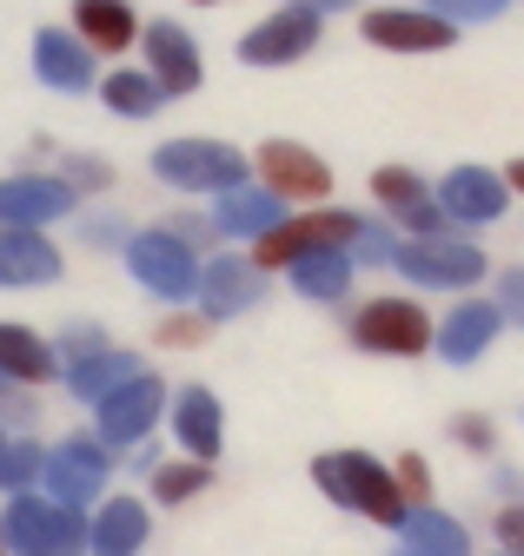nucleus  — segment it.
Instances as JSON below:
<instances>
[{
	"label": "nucleus",
	"mask_w": 524,
	"mask_h": 556,
	"mask_svg": "<svg viewBox=\"0 0 524 556\" xmlns=\"http://www.w3.org/2000/svg\"><path fill=\"white\" fill-rule=\"evenodd\" d=\"M74 34L93 53H126L140 40V14H134V0H74Z\"/></svg>",
	"instance_id": "nucleus-21"
},
{
	"label": "nucleus",
	"mask_w": 524,
	"mask_h": 556,
	"mask_svg": "<svg viewBox=\"0 0 524 556\" xmlns=\"http://www.w3.org/2000/svg\"><path fill=\"white\" fill-rule=\"evenodd\" d=\"M93 352H107L100 325H67V331H60V371H67V365H80V358H93Z\"/></svg>",
	"instance_id": "nucleus-31"
},
{
	"label": "nucleus",
	"mask_w": 524,
	"mask_h": 556,
	"mask_svg": "<svg viewBox=\"0 0 524 556\" xmlns=\"http://www.w3.org/2000/svg\"><path fill=\"white\" fill-rule=\"evenodd\" d=\"M399 265L412 286H445V292H458V286H478L485 278V252L472 245V239H451V232H438V239H412V245H399Z\"/></svg>",
	"instance_id": "nucleus-6"
},
{
	"label": "nucleus",
	"mask_w": 524,
	"mask_h": 556,
	"mask_svg": "<svg viewBox=\"0 0 524 556\" xmlns=\"http://www.w3.org/2000/svg\"><path fill=\"white\" fill-rule=\"evenodd\" d=\"M153 179L179 192H233L246 186V153L226 139H166V147H153Z\"/></svg>",
	"instance_id": "nucleus-2"
},
{
	"label": "nucleus",
	"mask_w": 524,
	"mask_h": 556,
	"mask_svg": "<svg viewBox=\"0 0 524 556\" xmlns=\"http://www.w3.org/2000/svg\"><path fill=\"white\" fill-rule=\"evenodd\" d=\"M0 444H8V438H0Z\"/></svg>",
	"instance_id": "nucleus-44"
},
{
	"label": "nucleus",
	"mask_w": 524,
	"mask_h": 556,
	"mask_svg": "<svg viewBox=\"0 0 524 556\" xmlns=\"http://www.w3.org/2000/svg\"><path fill=\"white\" fill-rule=\"evenodd\" d=\"M252 166H259V186H266L273 199L312 205V199L333 192V166H325L312 147H299V139H266V147L252 153Z\"/></svg>",
	"instance_id": "nucleus-7"
},
{
	"label": "nucleus",
	"mask_w": 524,
	"mask_h": 556,
	"mask_svg": "<svg viewBox=\"0 0 524 556\" xmlns=\"http://www.w3.org/2000/svg\"><path fill=\"white\" fill-rule=\"evenodd\" d=\"M279 219H286V199H273L266 186H233L213 205V232L220 239H266Z\"/></svg>",
	"instance_id": "nucleus-19"
},
{
	"label": "nucleus",
	"mask_w": 524,
	"mask_h": 556,
	"mask_svg": "<svg viewBox=\"0 0 524 556\" xmlns=\"http://www.w3.org/2000/svg\"><path fill=\"white\" fill-rule=\"evenodd\" d=\"M504 199H511V186L485 166H451L445 186H438V205H445L451 226H491L504 213Z\"/></svg>",
	"instance_id": "nucleus-17"
},
{
	"label": "nucleus",
	"mask_w": 524,
	"mask_h": 556,
	"mask_svg": "<svg viewBox=\"0 0 524 556\" xmlns=\"http://www.w3.org/2000/svg\"><path fill=\"white\" fill-rule=\"evenodd\" d=\"M0 543L14 556H87V517L80 510H60L34 491L8 497V517H0Z\"/></svg>",
	"instance_id": "nucleus-1"
},
{
	"label": "nucleus",
	"mask_w": 524,
	"mask_h": 556,
	"mask_svg": "<svg viewBox=\"0 0 524 556\" xmlns=\"http://www.w3.org/2000/svg\"><path fill=\"white\" fill-rule=\"evenodd\" d=\"M286 8H305V14H346V8H359V0H286Z\"/></svg>",
	"instance_id": "nucleus-40"
},
{
	"label": "nucleus",
	"mask_w": 524,
	"mask_h": 556,
	"mask_svg": "<svg viewBox=\"0 0 524 556\" xmlns=\"http://www.w3.org/2000/svg\"><path fill=\"white\" fill-rule=\"evenodd\" d=\"M498 325H504V312L498 305H485V299H465L451 318H445V331H438V352L451 358V365H472L485 344L498 338Z\"/></svg>",
	"instance_id": "nucleus-23"
},
{
	"label": "nucleus",
	"mask_w": 524,
	"mask_h": 556,
	"mask_svg": "<svg viewBox=\"0 0 524 556\" xmlns=\"http://www.w3.org/2000/svg\"><path fill=\"white\" fill-rule=\"evenodd\" d=\"M207 483H213V464H192V457L186 464H160L153 470V497L160 504H186V497H200Z\"/></svg>",
	"instance_id": "nucleus-28"
},
{
	"label": "nucleus",
	"mask_w": 524,
	"mask_h": 556,
	"mask_svg": "<svg viewBox=\"0 0 524 556\" xmlns=\"http://www.w3.org/2000/svg\"><path fill=\"white\" fill-rule=\"evenodd\" d=\"M100 100H107V113H120V119H147L166 93L153 87V74H140V66H113V74L100 80Z\"/></svg>",
	"instance_id": "nucleus-26"
},
{
	"label": "nucleus",
	"mask_w": 524,
	"mask_h": 556,
	"mask_svg": "<svg viewBox=\"0 0 524 556\" xmlns=\"http://www.w3.org/2000/svg\"><path fill=\"white\" fill-rule=\"evenodd\" d=\"M34 74H40L53 93H87V87H100L93 47H87L74 27H40V34H34Z\"/></svg>",
	"instance_id": "nucleus-15"
},
{
	"label": "nucleus",
	"mask_w": 524,
	"mask_h": 556,
	"mask_svg": "<svg viewBox=\"0 0 524 556\" xmlns=\"http://www.w3.org/2000/svg\"><path fill=\"white\" fill-rule=\"evenodd\" d=\"M352 258H365V265H391V258H399V245H391L385 232H372V226H365V232H359V245H352Z\"/></svg>",
	"instance_id": "nucleus-35"
},
{
	"label": "nucleus",
	"mask_w": 524,
	"mask_h": 556,
	"mask_svg": "<svg viewBox=\"0 0 524 556\" xmlns=\"http://www.w3.org/2000/svg\"><path fill=\"white\" fill-rule=\"evenodd\" d=\"M312 477H319V491H333L339 504H352V510H365V517H378V523H406V517H412L406 497H399V483H391L372 457H359V451L319 457Z\"/></svg>",
	"instance_id": "nucleus-3"
},
{
	"label": "nucleus",
	"mask_w": 524,
	"mask_h": 556,
	"mask_svg": "<svg viewBox=\"0 0 524 556\" xmlns=\"http://www.w3.org/2000/svg\"><path fill=\"white\" fill-rule=\"evenodd\" d=\"M259 292H266V271H259L252 258H213L200 265V318H239L259 305Z\"/></svg>",
	"instance_id": "nucleus-16"
},
{
	"label": "nucleus",
	"mask_w": 524,
	"mask_h": 556,
	"mask_svg": "<svg viewBox=\"0 0 524 556\" xmlns=\"http://www.w3.org/2000/svg\"><path fill=\"white\" fill-rule=\"evenodd\" d=\"M67 271L60 265V245L27 232V226H0V286L21 292V286H53V278Z\"/></svg>",
	"instance_id": "nucleus-18"
},
{
	"label": "nucleus",
	"mask_w": 524,
	"mask_h": 556,
	"mask_svg": "<svg viewBox=\"0 0 524 556\" xmlns=\"http://www.w3.org/2000/svg\"><path fill=\"white\" fill-rule=\"evenodd\" d=\"M60 179L74 192H100V186H113V166L107 160H60Z\"/></svg>",
	"instance_id": "nucleus-33"
},
{
	"label": "nucleus",
	"mask_w": 524,
	"mask_h": 556,
	"mask_svg": "<svg viewBox=\"0 0 524 556\" xmlns=\"http://www.w3.org/2000/svg\"><path fill=\"white\" fill-rule=\"evenodd\" d=\"M451 438H458V444H472V451H491V425H485V417H458Z\"/></svg>",
	"instance_id": "nucleus-37"
},
{
	"label": "nucleus",
	"mask_w": 524,
	"mask_h": 556,
	"mask_svg": "<svg viewBox=\"0 0 524 556\" xmlns=\"http://www.w3.org/2000/svg\"><path fill=\"white\" fill-rule=\"evenodd\" d=\"M372 192H378L385 213H399V226H406L412 239H438V232L451 226L445 205H438V192H432L412 166H378V173H372Z\"/></svg>",
	"instance_id": "nucleus-13"
},
{
	"label": "nucleus",
	"mask_w": 524,
	"mask_h": 556,
	"mask_svg": "<svg viewBox=\"0 0 524 556\" xmlns=\"http://www.w3.org/2000/svg\"><path fill=\"white\" fill-rule=\"evenodd\" d=\"M173 438L186 444V457L192 464H213L220 457V444H226V417H220V397L213 391H179V404H173Z\"/></svg>",
	"instance_id": "nucleus-20"
},
{
	"label": "nucleus",
	"mask_w": 524,
	"mask_h": 556,
	"mask_svg": "<svg viewBox=\"0 0 524 556\" xmlns=\"http://www.w3.org/2000/svg\"><path fill=\"white\" fill-rule=\"evenodd\" d=\"M192 8H220V0H192Z\"/></svg>",
	"instance_id": "nucleus-42"
},
{
	"label": "nucleus",
	"mask_w": 524,
	"mask_h": 556,
	"mask_svg": "<svg viewBox=\"0 0 524 556\" xmlns=\"http://www.w3.org/2000/svg\"><path fill=\"white\" fill-rule=\"evenodd\" d=\"M47 504L60 510H80V504H100V483H107V451L93 438H67L60 451H47Z\"/></svg>",
	"instance_id": "nucleus-12"
},
{
	"label": "nucleus",
	"mask_w": 524,
	"mask_h": 556,
	"mask_svg": "<svg viewBox=\"0 0 524 556\" xmlns=\"http://www.w3.org/2000/svg\"><path fill=\"white\" fill-rule=\"evenodd\" d=\"M126 265H134V278H140L153 299H166V305H179V299L200 292V258H192V245L173 239L166 226L126 239Z\"/></svg>",
	"instance_id": "nucleus-4"
},
{
	"label": "nucleus",
	"mask_w": 524,
	"mask_h": 556,
	"mask_svg": "<svg viewBox=\"0 0 524 556\" xmlns=\"http://www.w3.org/2000/svg\"><path fill=\"white\" fill-rule=\"evenodd\" d=\"M53 371H60V352H53L40 331L0 325V378H8V384H47Z\"/></svg>",
	"instance_id": "nucleus-24"
},
{
	"label": "nucleus",
	"mask_w": 524,
	"mask_h": 556,
	"mask_svg": "<svg viewBox=\"0 0 524 556\" xmlns=\"http://www.w3.org/2000/svg\"><path fill=\"white\" fill-rule=\"evenodd\" d=\"M113 239H126L120 219H87V245H113Z\"/></svg>",
	"instance_id": "nucleus-38"
},
{
	"label": "nucleus",
	"mask_w": 524,
	"mask_h": 556,
	"mask_svg": "<svg viewBox=\"0 0 524 556\" xmlns=\"http://www.w3.org/2000/svg\"><path fill=\"white\" fill-rule=\"evenodd\" d=\"M498 312L524 325V265H517V271H504V299H498Z\"/></svg>",
	"instance_id": "nucleus-36"
},
{
	"label": "nucleus",
	"mask_w": 524,
	"mask_h": 556,
	"mask_svg": "<svg viewBox=\"0 0 524 556\" xmlns=\"http://www.w3.org/2000/svg\"><path fill=\"white\" fill-rule=\"evenodd\" d=\"M140 543H147V504L134 497L100 504V517L87 523V556H140Z\"/></svg>",
	"instance_id": "nucleus-22"
},
{
	"label": "nucleus",
	"mask_w": 524,
	"mask_h": 556,
	"mask_svg": "<svg viewBox=\"0 0 524 556\" xmlns=\"http://www.w3.org/2000/svg\"><path fill=\"white\" fill-rule=\"evenodd\" d=\"M292 286H299L305 299H339V292L352 286V252H305V258L292 265Z\"/></svg>",
	"instance_id": "nucleus-27"
},
{
	"label": "nucleus",
	"mask_w": 524,
	"mask_h": 556,
	"mask_svg": "<svg viewBox=\"0 0 524 556\" xmlns=\"http://www.w3.org/2000/svg\"><path fill=\"white\" fill-rule=\"evenodd\" d=\"M406 530H412V549L419 556H465V530L445 523V517H432V510L406 517Z\"/></svg>",
	"instance_id": "nucleus-29"
},
{
	"label": "nucleus",
	"mask_w": 524,
	"mask_h": 556,
	"mask_svg": "<svg viewBox=\"0 0 524 556\" xmlns=\"http://www.w3.org/2000/svg\"><path fill=\"white\" fill-rule=\"evenodd\" d=\"M319 34H325L319 14H305V8H273L259 27L239 34V60H246V66H292V60H305V53L319 47Z\"/></svg>",
	"instance_id": "nucleus-9"
},
{
	"label": "nucleus",
	"mask_w": 524,
	"mask_h": 556,
	"mask_svg": "<svg viewBox=\"0 0 524 556\" xmlns=\"http://www.w3.org/2000/svg\"><path fill=\"white\" fill-rule=\"evenodd\" d=\"M391 483H399V497H406V504H425V497H432V477H425L419 457H406L399 470H391Z\"/></svg>",
	"instance_id": "nucleus-34"
},
{
	"label": "nucleus",
	"mask_w": 524,
	"mask_h": 556,
	"mask_svg": "<svg viewBox=\"0 0 524 556\" xmlns=\"http://www.w3.org/2000/svg\"><path fill=\"white\" fill-rule=\"evenodd\" d=\"M511 0H432V14L438 21H451V27H465V21H491V14H504Z\"/></svg>",
	"instance_id": "nucleus-32"
},
{
	"label": "nucleus",
	"mask_w": 524,
	"mask_h": 556,
	"mask_svg": "<svg viewBox=\"0 0 524 556\" xmlns=\"http://www.w3.org/2000/svg\"><path fill=\"white\" fill-rule=\"evenodd\" d=\"M40 470H47V457L34 444H0V483H8V491H27Z\"/></svg>",
	"instance_id": "nucleus-30"
},
{
	"label": "nucleus",
	"mask_w": 524,
	"mask_h": 556,
	"mask_svg": "<svg viewBox=\"0 0 524 556\" xmlns=\"http://www.w3.org/2000/svg\"><path fill=\"white\" fill-rule=\"evenodd\" d=\"M74 205H80V192L60 173H14V179H0V226L47 232L53 219H67Z\"/></svg>",
	"instance_id": "nucleus-10"
},
{
	"label": "nucleus",
	"mask_w": 524,
	"mask_h": 556,
	"mask_svg": "<svg viewBox=\"0 0 524 556\" xmlns=\"http://www.w3.org/2000/svg\"><path fill=\"white\" fill-rule=\"evenodd\" d=\"M60 378H67V391L74 397H107V391H120L126 378H140V358L134 352H113V344H107V352H93V358H80V365H67V371H60Z\"/></svg>",
	"instance_id": "nucleus-25"
},
{
	"label": "nucleus",
	"mask_w": 524,
	"mask_h": 556,
	"mask_svg": "<svg viewBox=\"0 0 524 556\" xmlns=\"http://www.w3.org/2000/svg\"><path fill=\"white\" fill-rule=\"evenodd\" d=\"M0 556H8V543H0Z\"/></svg>",
	"instance_id": "nucleus-43"
},
{
	"label": "nucleus",
	"mask_w": 524,
	"mask_h": 556,
	"mask_svg": "<svg viewBox=\"0 0 524 556\" xmlns=\"http://www.w3.org/2000/svg\"><path fill=\"white\" fill-rule=\"evenodd\" d=\"M498 179H504V186H511V192H524V160H511V166H504V173H498Z\"/></svg>",
	"instance_id": "nucleus-41"
},
{
	"label": "nucleus",
	"mask_w": 524,
	"mask_h": 556,
	"mask_svg": "<svg viewBox=\"0 0 524 556\" xmlns=\"http://www.w3.org/2000/svg\"><path fill=\"white\" fill-rule=\"evenodd\" d=\"M140 47H147V74L166 100H186L207 80V60H200V47H192V34L179 21H140Z\"/></svg>",
	"instance_id": "nucleus-8"
},
{
	"label": "nucleus",
	"mask_w": 524,
	"mask_h": 556,
	"mask_svg": "<svg viewBox=\"0 0 524 556\" xmlns=\"http://www.w3.org/2000/svg\"><path fill=\"white\" fill-rule=\"evenodd\" d=\"M359 34H365L372 47H385V53H445V47L458 40V27L438 21L432 8H372V14L359 21Z\"/></svg>",
	"instance_id": "nucleus-11"
},
{
	"label": "nucleus",
	"mask_w": 524,
	"mask_h": 556,
	"mask_svg": "<svg viewBox=\"0 0 524 556\" xmlns=\"http://www.w3.org/2000/svg\"><path fill=\"white\" fill-rule=\"evenodd\" d=\"M192 344V338H200V318H173V325H160V344Z\"/></svg>",
	"instance_id": "nucleus-39"
},
{
	"label": "nucleus",
	"mask_w": 524,
	"mask_h": 556,
	"mask_svg": "<svg viewBox=\"0 0 524 556\" xmlns=\"http://www.w3.org/2000/svg\"><path fill=\"white\" fill-rule=\"evenodd\" d=\"M166 410V391H160V378H126L120 391H107L100 397V444H140L147 431H153V417Z\"/></svg>",
	"instance_id": "nucleus-14"
},
{
	"label": "nucleus",
	"mask_w": 524,
	"mask_h": 556,
	"mask_svg": "<svg viewBox=\"0 0 524 556\" xmlns=\"http://www.w3.org/2000/svg\"><path fill=\"white\" fill-rule=\"evenodd\" d=\"M352 344L378 352V358H419V352H432V318L412 299H372L352 312Z\"/></svg>",
	"instance_id": "nucleus-5"
}]
</instances>
